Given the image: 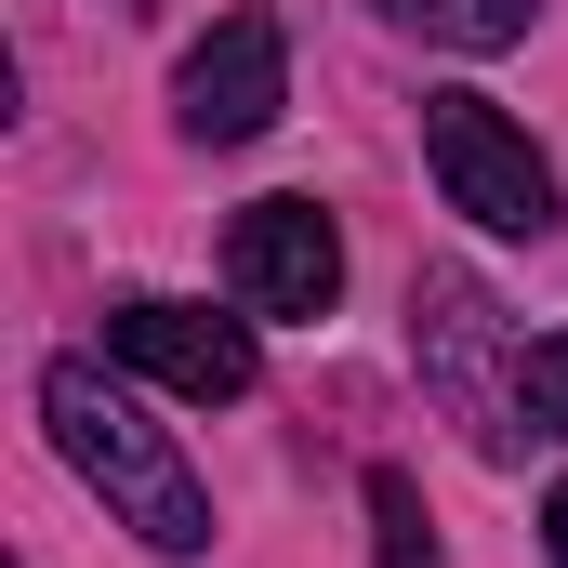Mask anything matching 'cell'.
I'll return each mask as SVG.
<instances>
[{
  "label": "cell",
  "instance_id": "6da1fadb",
  "mask_svg": "<svg viewBox=\"0 0 568 568\" xmlns=\"http://www.w3.org/2000/svg\"><path fill=\"white\" fill-rule=\"evenodd\" d=\"M40 424H53V449L80 463V489L133 529L145 556H212V489H199V463L145 424V397L106 384V357H53V371H40Z\"/></svg>",
  "mask_w": 568,
  "mask_h": 568
},
{
  "label": "cell",
  "instance_id": "7a4b0ae2",
  "mask_svg": "<svg viewBox=\"0 0 568 568\" xmlns=\"http://www.w3.org/2000/svg\"><path fill=\"white\" fill-rule=\"evenodd\" d=\"M424 159H436V199L476 225V239H556V159L516 133L489 93H424Z\"/></svg>",
  "mask_w": 568,
  "mask_h": 568
},
{
  "label": "cell",
  "instance_id": "3957f363",
  "mask_svg": "<svg viewBox=\"0 0 568 568\" xmlns=\"http://www.w3.org/2000/svg\"><path fill=\"white\" fill-rule=\"evenodd\" d=\"M106 357H120V371H145L159 397H185V410H239V397L265 384V357H252V317L172 304V291L106 304Z\"/></svg>",
  "mask_w": 568,
  "mask_h": 568
},
{
  "label": "cell",
  "instance_id": "277c9868",
  "mask_svg": "<svg viewBox=\"0 0 568 568\" xmlns=\"http://www.w3.org/2000/svg\"><path fill=\"white\" fill-rule=\"evenodd\" d=\"M225 291H239V317H331L344 304V225L317 199H252L225 225Z\"/></svg>",
  "mask_w": 568,
  "mask_h": 568
},
{
  "label": "cell",
  "instance_id": "5b68a950",
  "mask_svg": "<svg viewBox=\"0 0 568 568\" xmlns=\"http://www.w3.org/2000/svg\"><path fill=\"white\" fill-rule=\"evenodd\" d=\"M278 106H291L278 13H212V40L172 67V120H185V145H252Z\"/></svg>",
  "mask_w": 568,
  "mask_h": 568
},
{
  "label": "cell",
  "instance_id": "8992f818",
  "mask_svg": "<svg viewBox=\"0 0 568 568\" xmlns=\"http://www.w3.org/2000/svg\"><path fill=\"white\" fill-rule=\"evenodd\" d=\"M384 13L424 27V40H449V53H516L542 27V0H384Z\"/></svg>",
  "mask_w": 568,
  "mask_h": 568
},
{
  "label": "cell",
  "instance_id": "52a82bcc",
  "mask_svg": "<svg viewBox=\"0 0 568 568\" xmlns=\"http://www.w3.org/2000/svg\"><path fill=\"white\" fill-rule=\"evenodd\" d=\"M371 568H449L424 489H410V463H371Z\"/></svg>",
  "mask_w": 568,
  "mask_h": 568
},
{
  "label": "cell",
  "instance_id": "ba28073f",
  "mask_svg": "<svg viewBox=\"0 0 568 568\" xmlns=\"http://www.w3.org/2000/svg\"><path fill=\"white\" fill-rule=\"evenodd\" d=\"M503 410H516L529 436H568V331L516 344V384H503Z\"/></svg>",
  "mask_w": 568,
  "mask_h": 568
},
{
  "label": "cell",
  "instance_id": "9c48e42d",
  "mask_svg": "<svg viewBox=\"0 0 568 568\" xmlns=\"http://www.w3.org/2000/svg\"><path fill=\"white\" fill-rule=\"evenodd\" d=\"M542 556L568 568V476H556V489H542Z\"/></svg>",
  "mask_w": 568,
  "mask_h": 568
}]
</instances>
